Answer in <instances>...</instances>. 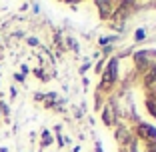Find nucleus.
<instances>
[{"label":"nucleus","mask_w":156,"mask_h":152,"mask_svg":"<svg viewBox=\"0 0 156 152\" xmlns=\"http://www.w3.org/2000/svg\"><path fill=\"white\" fill-rule=\"evenodd\" d=\"M28 44H30V46H36L38 40H36V38H28Z\"/></svg>","instance_id":"14"},{"label":"nucleus","mask_w":156,"mask_h":152,"mask_svg":"<svg viewBox=\"0 0 156 152\" xmlns=\"http://www.w3.org/2000/svg\"><path fill=\"white\" fill-rule=\"evenodd\" d=\"M152 56H156V50H138V52H134L132 58H134V62L142 68V66H146L152 60Z\"/></svg>","instance_id":"5"},{"label":"nucleus","mask_w":156,"mask_h":152,"mask_svg":"<svg viewBox=\"0 0 156 152\" xmlns=\"http://www.w3.org/2000/svg\"><path fill=\"white\" fill-rule=\"evenodd\" d=\"M96 8H98V14H100L102 20H110L112 14H114V2H108V0H96Z\"/></svg>","instance_id":"4"},{"label":"nucleus","mask_w":156,"mask_h":152,"mask_svg":"<svg viewBox=\"0 0 156 152\" xmlns=\"http://www.w3.org/2000/svg\"><path fill=\"white\" fill-rule=\"evenodd\" d=\"M114 136H116V140H118V144L122 148L126 146L130 140H132V134L128 132V128H126V126H118V128H116V132H114Z\"/></svg>","instance_id":"6"},{"label":"nucleus","mask_w":156,"mask_h":152,"mask_svg":"<svg viewBox=\"0 0 156 152\" xmlns=\"http://www.w3.org/2000/svg\"><path fill=\"white\" fill-rule=\"evenodd\" d=\"M102 66H104V58H102L100 62H98V64H96V72H102Z\"/></svg>","instance_id":"13"},{"label":"nucleus","mask_w":156,"mask_h":152,"mask_svg":"<svg viewBox=\"0 0 156 152\" xmlns=\"http://www.w3.org/2000/svg\"><path fill=\"white\" fill-rule=\"evenodd\" d=\"M116 80H118V56L110 58V60H108V64L104 66V72H102V82H100V86H98V90H100V92L108 90V88H110Z\"/></svg>","instance_id":"1"},{"label":"nucleus","mask_w":156,"mask_h":152,"mask_svg":"<svg viewBox=\"0 0 156 152\" xmlns=\"http://www.w3.org/2000/svg\"><path fill=\"white\" fill-rule=\"evenodd\" d=\"M114 40H118V36H100V40H98V44H100L102 48H106V46H110Z\"/></svg>","instance_id":"7"},{"label":"nucleus","mask_w":156,"mask_h":152,"mask_svg":"<svg viewBox=\"0 0 156 152\" xmlns=\"http://www.w3.org/2000/svg\"><path fill=\"white\" fill-rule=\"evenodd\" d=\"M102 122L106 126H114L118 122V110H116L114 102H108L104 106V110H102Z\"/></svg>","instance_id":"3"},{"label":"nucleus","mask_w":156,"mask_h":152,"mask_svg":"<svg viewBox=\"0 0 156 152\" xmlns=\"http://www.w3.org/2000/svg\"><path fill=\"white\" fill-rule=\"evenodd\" d=\"M144 152H156V142H144Z\"/></svg>","instance_id":"11"},{"label":"nucleus","mask_w":156,"mask_h":152,"mask_svg":"<svg viewBox=\"0 0 156 152\" xmlns=\"http://www.w3.org/2000/svg\"><path fill=\"white\" fill-rule=\"evenodd\" d=\"M48 144H52V134L48 130H44L42 132V146H48Z\"/></svg>","instance_id":"9"},{"label":"nucleus","mask_w":156,"mask_h":152,"mask_svg":"<svg viewBox=\"0 0 156 152\" xmlns=\"http://www.w3.org/2000/svg\"><path fill=\"white\" fill-rule=\"evenodd\" d=\"M136 136L144 142H156V128L148 122H138L136 124Z\"/></svg>","instance_id":"2"},{"label":"nucleus","mask_w":156,"mask_h":152,"mask_svg":"<svg viewBox=\"0 0 156 152\" xmlns=\"http://www.w3.org/2000/svg\"><path fill=\"white\" fill-rule=\"evenodd\" d=\"M96 152H102V144L100 142H96Z\"/></svg>","instance_id":"15"},{"label":"nucleus","mask_w":156,"mask_h":152,"mask_svg":"<svg viewBox=\"0 0 156 152\" xmlns=\"http://www.w3.org/2000/svg\"><path fill=\"white\" fill-rule=\"evenodd\" d=\"M144 38H146V30H144V28H138L136 32H134V40H136V42H142Z\"/></svg>","instance_id":"8"},{"label":"nucleus","mask_w":156,"mask_h":152,"mask_svg":"<svg viewBox=\"0 0 156 152\" xmlns=\"http://www.w3.org/2000/svg\"><path fill=\"white\" fill-rule=\"evenodd\" d=\"M154 98H156V82H154Z\"/></svg>","instance_id":"16"},{"label":"nucleus","mask_w":156,"mask_h":152,"mask_svg":"<svg viewBox=\"0 0 156 152\" xmlns=\"http://www.w3.org/2000/svg\"><path fill=\"white\" fill-rule=\"evenodd\" d=\"M54 102H56V94L50 92L48 96H46V108H52V106H54Z\"/></svg>","instance_id":"10"},{"label":"nucleus","mask_w":156,"mask_h":152,"mask_svg":"<svg viewBox=\"0 0 156 152\" xmlns=\"http://www.w3.org/2000/svg\"><path fill=\"white\" fill-rule=\"evenodd\" d=\"M88 68H90V60H88L86 64H82V66H80V74H84V72H86Z\"/></svg>","instance_id":"12"}]
</instances>
